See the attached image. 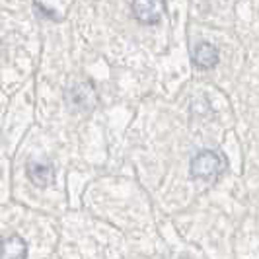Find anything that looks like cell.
<instances>
[{
	"mask_svg": "<svg viewBox=\"0 0 259 259\" xmlns=\"http://www.w3.org/2000/svg\"><path fill=\"white\" fill-rule=\"evenodd\" d=\"M66 100L74 111H88L96 105V90L90 82H78L66 92Z\"/></svg>",
	"mask_w": 259,
	"mask_h": 259,
	"instance_id": "obj_2",
	"label": "cell"
},
{
	"mask_svg": "<svg viewBox=\"0 0 259 259\" xmlns=\"http://www.w3.org/2000/svg\"><path fill=\"white\" fill-rule=\"evenodd\" d=\"M133 14L135 18L146 24V26H154L162 20V14H164V4L162 2H133Z\"/></svg>",
	"mask_w": 259,
	"mask_h": 259,
	"instance_id": "obj_3",
	"label": "cell"
},
{
	"mask_svg": "<svg viewBox=\"0 0 259 259\" xmlns=\"http://www.w3.org/2000/svg\"><path fill=\"white\" fill-rule=\"evenodd\" d=\"M27 244L22 236H10L0 242V259H26Z\"/></svg>",
	"mask_w": 259,
	"mask_h": 259,
	"instance_id": "obj_6",
	"label": "cell"
},
{
	"mask_svg": "<svg viewBox=\"0 0 259 259\" xmlns=\"http://www.w3.org/2000/svg\"><path fill=\"white\" fill-rule=\"evenodd\" d=\"M224 169H226V160L217 150H201L199 154L193 156V160L189 164L191 178L205 180V182L219 178Z\"/></svg>",
	"mask_w": 259,
	"mask_h": 259,
	"instance_id": "obj_1",
	"label": "cell"
},
{
	"mask_svg": "<svg viewBox=\"0 0 259 259\" xmlns=\"http://www.w3.org/2000/svg\"><path fill=\"white\" fill-rule=\"evenodd\" d=\"M219 63V49L212 45V43H207V41H201L197 43V47L193 49V65L197 68H212Z\"/></svg>",
	"mask_w": 259,
	"mask_h": 259,
	"instance_id": "obj_5",
	"label": "cell"
},
{
	"mask_svg": "<svg viewBox=\"0 0 259 259\" xmlns=\"http://www.w3.org/2000/svg\"><path fill=\"white\" fill-rule=\"evenodd\" d=\"M33 8H35V10H39V12L43 14L45 18H51V20H59V16L53 12L51 8H45L43 4H33Z\"/></svg>",
	"mask_w": 259,
	"mask_h": 259,
	"instance_id": "obj_7",
	"label": "cell"
},
{
	"mask_svg": "<svg viewBox=\"0 0 259 259\" xmlns=\"http://www.w3.org/2000/svg\"><path fill=\"white\" fill-rule=\"evenodd\" d=\"M27 178L37 187H47V185H51L55 182V169H53L49 162L29 160L27 162Z\"/></svg>",
	"mask_w": 259,
	"mask_h": 259,
	"instance_id": "obj_4",
	"label": "cell"
}]
</instances>
